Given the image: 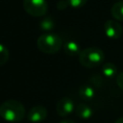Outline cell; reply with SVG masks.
<instances>
[{
	"label": "cell",
	"instance_id": "cell-4",
	"mask_svg": "<svg viewBox=\"0 0 123 123\" xmlns=\"http://www.w3.org/2000/svg\"><path fill=\"white\" fill-rule=\"evenodd\" d=\"M24 11L35 17H41L47 13L48 5L46 0H23Z\"/></svg>",
	"mask_w": 123,
	"mask_h": 123
},
{
	"label": "cell",
	"instance_id": "cell-12",
	"mask_svg": "<svg viewBox=\"0 0 123 123\" xmlns=\"http://www.w3.org/2000/svg\"><path fill=\"white\" fill-rule=\"evenodd\" d=\"M102 73L105 77L107 78H113L116 77L118 72H117V67L115 66L114 63L112 62H105L102 67Z\"/></svg>",
	"mask_w": 123,
	"mask_h": 123
},
{
	"label": "cell",
	"instance_id": "cell-10",
	"mask_svg": "<svg viewBox=\"0 0 123 123\" xmlns=\"http://www.w3.org/2000/svg\"><path fill=\"white\" fill-rule=\"evenodd\" d=\"M79 96L85 101H90L95 97V89L89 85H84L79 88Z\"/></svg>",
	"mask_w": 123,
	"mask_h": 123
},
{
	"label": "cell",
	"instance_id": "cell-16",
	"mask_svg": "<svg viewBox=\"0 0 123 123\" xmlns=\"http://www.w3.org/2000/svg\"><path fill=\"white\" fill-rule=\"evenodd\" d=\"M115 78H116V84H117V86L123 90V71L119 72Z\"/></svg>",
	"mask_w": 123,
	"mask_h": 123
},
{
	"label": "cell",
	"instance_id": "cell-6",
	"mask_svg": "<svg viewBox=\"0 0 123 123\" xmlns=\"http://www.w3.org/2000/svg\"><path fill=\"white\" fill-rule=\"evenodd\" d=\"M75 110V105L74 102L68 98V97H62L61 98L56 105V111L58 115L61 117H65L70 115Z\"/></svg>",
	"mask_w": 123,
	"mask_h": 123
},
{
	"label": "cell",
	"instance_id": "cell-5",
	"mask_svg": "<svg viewBox=\"0 0 123 123\" xmlns=\"http://www.w3.org/2000/svg\"><path fill=\"white\" fill-rule=\"evenodd\" d=\"M105 35L111 39H118L123 34V28L117 20L109 19L104 24Z\"/></svg>",
	"mask_w": 123,
	"mask_h": 123
},
{
	"label": "cell",
	"instance_id": "cell-1",
	"mask_svg": "<svg viewBox=\"0 0 123 123\" xmlns=\"http://www.w3.org/2000/svg\"><path fill=\"white\" fill-rule=\"evenodd\" d=\"M26 116L23 104L15 99H9L0 105V117L10 123H17Z\"/></svg>",
	"mask_w": 123,
	"mask_h": 123
},
{
	"label": "cell",
	"instance_id": "cell-11",
	"mask_svg": "<svg viewBox=\"0 0 123 123\" xmlns=\"http://www.w3.org/2000/svg\"><path fill=\"white\" fill-rule=\"evenodd\" d=\"M111 13L115 20L123 21V1L114 3L111 8Z\"/></svg>",
	"mask_w": 123,
	"mask_h": 123
},
{
	"label": "cell",
	"instance_id": "cell-9",
	"mask_svg": "<svg viewBox=\"0 0 123 123\" xmlns=\"http://www.w3.org/2000/svg\"><path fill=\"white\" fill-rule=\"evenodd\" d=\"M75 112H76L77 116L80 117V118H82V119H88V118H90V117L92 116V114H93L92 109H91L88 105L84 104V103L79 104V105L77 106V108H76V110H75Z\"/></svg>",
	"mask_w": 123,
	"mask_h": 123
},
{
	"label": "cell",
	"instance_id": "cell-15",
	"mask_svg": "<svg viewBox=\"0 0 123 123\" xmlns=\"http://www.w3.org/2000/svg\"><path fill=\"white\" fill-rule=\"evenodd\" d=\"M66 1L68 3V6L75 8V9H78V8L85 6L87 2V0H66Z\"/></svg>",
	"mask_w": 123,
	"mask_h": 123
},
{
	"label": "cell",
	"instance_id": "cell-3",
	"mask_svg": "<svg viewBox=\"0 0 123 123\" xmlns=\"http://www.w3.org/2000/svg\"><path fill=\"white\" fill-rule=\"evenodd\" d=\"M37 45L40 52L52 55L57 53L62 46V40L60 36L53 33H45L40 35L37 39Z\"/></svg>",
	"mask_w": 123,
	"mask_h": 123
},
{
	"label": "cell",
	"instance_id": "cell-13",
	"mask_svg": "<svg viewBox=\"0 0 123 123\" xmlns=\"http://www.w3.org/2000/svg\"><path fill=\"white\" fill-rule=\"evenodd\" d=\"M54 26H55V22L52 19V17H44L40 21V23H39L40 29L43 30V31H46V32L53 30L54 29Z\"/></svg>",
	"mask_w": 123,
	"mask_h": 123
},
{
	"label": "cell",
	"instance_id": "cell-7",
	"mask_svg": "<svg viewBox=\"0 0 123 123\" xmlns=\"http://www.w3.org/2000/svg\"><path fill=\"white\" fill-rule=\"evenodd\" d=\"M47 116V110L43 106H34L27 112V119L33 123H39Z\"/></svg>",
	"mask_w": 123,
	"mask_h": 123
},
{
	"label": "cell",
	"instance_id": "cell-19",
	"mask_svg": "<svg viewBox=\"0 0 123 123\" xmlns=\"http://www.w3.org/2000/svg\"><path fill=\"white\" fill-rule=\"evenodd\" d=\"M114 123H123V116H122V117H119Z\"/></svg>",
	"mask_w": 123,
	"mask_h": 123
},
{
	"label": "cell",
	"instance_id": "cell-14",
	"mask_svg": "<svg viewBox=\"0 0 123 123\" xmlns=\"http://www.w3.org/2000/svg\"><path fill=\"white\" fill-rule=\"evenodd\" d=\"M9 58H10V53L8 48L4 44L0 43V66L5 64L9 61Z\"/></svg>",
	"mask_w": 123,
	"mask_h": 123
},
{
	"label": "cell",
	"instance_id": "cell-18",
	"mask_svg": "<svg viewBox=\"0 0 123 123\" xmlns=\"http://www.w3.org/2000/svg\"><path fill=\"white\" fill-rule=\"evenodd\" d=\"M61 123H75V122L72 120H69V119H65V120H62Z\"/></svg>",
	"mask_w": 123,
	"mask_h": 123
},
{
	"label": "cell",
	"instance_id": "cell-8",
	"mask_svg": "<svg viewBox=\"0 0 123 123\" xmlns=\"http://www.w3.org/2000/svg\"><path fill=\"white\" fill-rule=\"evenodd\" d=\"M63 50H64V53L70 57L79 56V54L82 51L80 44L75 40H67L63 45Z\"/></svg>",
	"mask_w": 123,
	"mask_h": 123
},
{
	"label": "cell",
	"instance_id": "cell-17",
	"mask_svg": "<svg viewBox=\"0 0 123 123\" xmlns=\"http://www.w3.org/2000/svg\"><path fill=\"white\" fill-rule=\"evenodd\" d=\"M67 6H68V3H67L66 0H60V1L57 3V8H58L59 10H61V11L66 9Z\"/></svg>",
	"mask_w": 123,
	"mask_h": 123
},
{
	"label": "cell",
	"instance_id": "cell-2",
	"mask_svg": "<svg viewBox=\"0 0 123 123\" xmlns=\"http://www.w3.org/2000/svg\"><path fill=\"white\" fill-rule=\"evenodd\" d=\"M78 59H79V62L84 67L93 68L104 62L105 54L100 48L91 46L83 49L79 54Z\"/></svg>",
	"mask_w": 123,
	"mask_h": 123
}]
</instances>
